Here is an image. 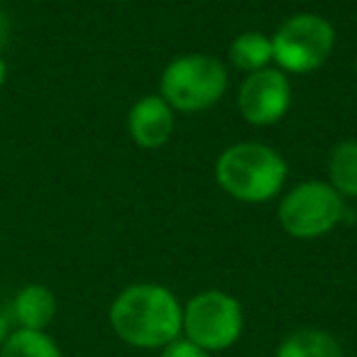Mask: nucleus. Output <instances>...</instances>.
I'll list each match as a JSON object with an SVG mask.
<instances>
[{
	"label": "nucleus",
	"instance_id": "obj_1",
	"mask_svg": "<svg viewBox=\"0 0 357 357\" xmlns=\"http://www.w3.org/2000/svg\"><path fill=\"white\" fill-rule=\"evenodd\" d=\"M110 328L130 347L162 350L181 337L184 306L172 289L154 282L125 287L110 303Z\"/></svg>",
	"mask_w": 357,
	"mask_h": 357
},
{
	"label": "nucleus",
	"instance_id": "obj_2",
	"mask_svg": "<svg viewBox=\"0 0 357 357\" xmlns=\"http://www.w3.org/2000/svg\"><path fill=\"white\" fill-rule=\"evenodd\" d=\"M287 162L262 142H238L215 159V181L235 201L264 204L287 184Z\"/></svg>",
	"mask_w": 357,
	"mask_h": 357
},
{
	"label": "nucleus",
	"instance_id": "obj_3",
	"mask_svg": "<svg viewBox=\"0 0 357 357\" xmlns=\"http://www.w3.org/2000/svg\"><path fill=\"white\" fill-rule=\"evenodd\" d=\"M228 91V69L211 54H184L172 59L159 79V96L181 113H201Z\"/></svg>",
	"mask_w": 357,
	"mask_h": 357
},
{
	"label": "nucleus",
	"instance_id": "obj_4",
	"mask_svg": "<svg viewBox=\"0 0 357 357\" xmlns=\"http://www.w3.org/2000/svg\"><path fill=\"white\" fill-rule=\"evenodd\" d=\"M274 64L284 74H311L331 59L335 50V27L316 13H298L272 35Z\"/></svg>",
	"mask_w": 357,
	"mask_h": 357
},
{
	"label": "nucleus",
	"instance_id": "obj_5",
	"mask_svg": "<svg viewBox=\"0 0 357 357\" xmlns=\"http://www.w3.org/2000/svg\"><path fill=\"white\" fill-rule=\"evenodd\" d=\"M245 313L240 301L228 291L208 289L191 296L184 306L181 335L206 352H223L240 340Z\"/></svg>",
	"mask_w": 357,
	"mask_h": 357
},
{
	"label": "nucleus",
	"instance_id": "obj_6",
	"mask_svg": "<svg viewBox=\"0 0 357 357\" xmlns=\"http://www.w3.org/2000/svg\"><path fill=\"white\" fill-rule=\"evenodd\" d=\"M345 199L328 181H303L279 204V225L296 240H316L342 223Z\"/></svg>",
	"mask_w": 357,
	"mask_h": 357
},
{
	"label": "nucleus",
	"instance_id": "obj_7",
	"mask_svg": "<svg viewBox=\"0 0 357 357\" xmlns=\"http://www.w3.org/2000/svg\"><path fill=\"white\" fill-rule=\"evenodd\" d=\"M291 108V84L282 69L248 74L238 91V110L243 120L257 128H267L284 118Z\"/></svg>",
	"mask_w": 357,
	"mask_h": 357
},
{
	"label": "nucleus",
	"instance_id": "obj_8",
	"mask_svg": "<svg viewBox=\"0 0 357 357\" xmlns=\"http://www.w3.org/2000/svg\"><path fill=\"white\" fill-rule=\"evenodd\" d=\"M128 132L142 149H159L174 132V110L159 93L142 96L128 113Z\"/></svg>",
	"mask_w": 357,
	"mask_h": 357
},
{
	"label": "nucleus",
	"instance_id": "obj_9",
	"mask_svg": "<svg viewBox=\"0 0 357 357\" xmlns=\"http://www.w3.org/2000/svg\"><path fill=\"white\" fill-rule=\"evenodd\" d=\"M13 316L25 331H45L56 316V298L45 284H27L13 301Z\"/></svg>",
	"mask_w": 357,
	"mask_h": 357
},
{
	"label": "nucleus",
	"instance_id": "obj_10",
	"mask_svg": "<svg viewBox=\"0 0 357 357\" xmlns=\"http://www.w3.org/2000/svg\"><path fill=\"white\" fill-rule=\"evenodd\" d=\"M274 357H345V350L335 335L318 328L294 331L279 342Z\"/></svg>",
	"mask_w": 357,
	"mask_h": 357
},
{
	"label": "nucleus",
	"instance_id": "obj_11",
	"mask_svg": "<svg viewBox=\"0 0 357 357\" xmlns=\"http://www.w3.org/2000/svg\"><path fill=\"white\" fill-rule=\"evenodd\" d=\"M228 59L235 69L245 71V74H255V71L267 69L269 64H274L272 37L255 30L243 32V35H238L230 42Z\"/></svg>",
	"mask_w": 357,
	"mask_h": 357
},
{
	"label": "nucleus",
	"instance_id": "obj_12",
	"mask_svg": "<svg viewBox=\"0 0 357 357\" xmlns=\"http://www.w3.org/2000/svg\"><path fill=\"white\" fill-rule=\"evenodd\" d=\"M328 184L342 199H357V139H342L331 149Z\"/></svg>",
	"mask_w": 357,
	"mask_h": 357
},
{
	"label": "nucleus",
	"instance_id": "obj_13",
	"mask_svg": "<svg viewBox=\"0 0 357 357\" xmlns=\"http://www.w3.org/2000/svg\"><path fill=\"white\" fill-rule=\"evenodd\" d=\"M0 357H64L54 340L45 331H20L10 333L6 345L0 347Z\"/></svg>",
	"mask_w": 357,
	"mask_h": 357
},
{
	"label": "nucleus",
	"instance_id": "obj_14",
	"mask_svg": "<svg viewBox=\"0 0 357 357\" xmlns=\"http://www.w3.org/2000/svg\"><path fill=\"white\" fill-rule=\"evenodd\" d=\"M159 357H211V352L201 350L199 345H194V342L186 340V337L181 335L174 342H169L167 347H162V350H159Z\"/></svg>",
	"mask_w": 357,
	"mask_h": 357
},
{
	"label": "nucleus",
	"instance_id": "obj_15",
	"mask_svg": "<svg viewBox=\"0 0 357 357\" xmlns=\"http://www.w3.org/2000/svg\"><path fill=\"white\" fill-rule=\"evenodd\" d=\"M8 37H10V17H8V13L0 8V50L6 47Z\"/></svg>",
	"mask_w": 357,
	"mask_h": 357
},
{
	"label": "nucleus",
	"instance_id": "obj_16",
	"mask_svg": "<svg viewBox=\"0 0 357 357\" xmlns=\"http://www.w3.org/2000/svg\"><path fill=\"white\" fill-rule=\"evenodd\" d=\"M8 337H10V321H8V318L0 313V347L6 345Z\"/></svg>",
	"mask_w": 357,
	"mask_h": 357
},
{
	"label": "nucleus",
	"instance_id": "obj_17",
	"mask_svg": "<svg viewBox=\"0 0 357 357\" xmlns=\"http://www.w3.org/2000/svg\"><path fill=\"white\" fill-rule=\"evenodd\" d=\"M6 81H8V64L3 61V56H0V89H3Z\"/></svg>",
	"mask_w": 357,
	"mask_h": 357
}]
</instances>
